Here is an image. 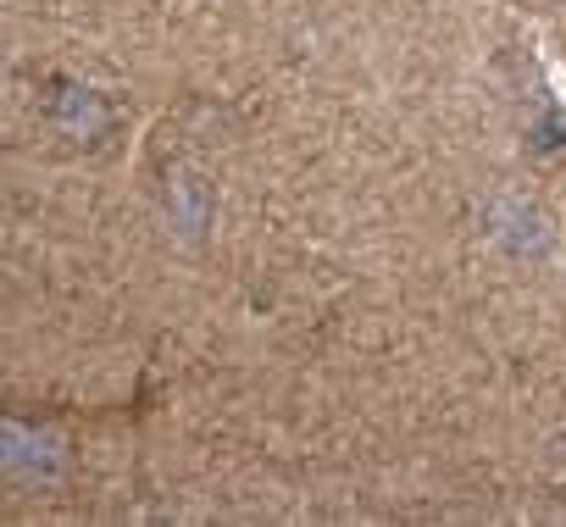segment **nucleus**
Returning <instances> with one entry per match:
<instances>
[{
	"label": "nucleus",
	"instance_id": "1",
	"mask_svg": "<svg viewBox=\"0 0 566 527\" xmlns=\"http://www.w3.org/2000/svg\"><path fill=\"white\" fill-rule=\"evenodd\" d=\"M56 123L73 134V139H95L106 128V101L90 95V89H62L56 95Z\"/></svg>",
	"mask_w": 566,
	"mask_h": 527
}]
</instances>
